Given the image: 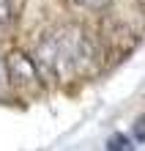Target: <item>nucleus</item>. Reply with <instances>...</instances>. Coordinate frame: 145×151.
Segmentation results:
<instances>
[{
  "label": "nucleus",
  "mask_w": 145,
  "mask_h": 151,
  "mask_svg": "<svg viewBox=\"0 0 145 151\" xmlns=\"http://www.w3.org/2000/svg\"><path fill=\"white\" fill-rule=\"evenodd\" d=\"M134 135H137L140 140H145V115L137 118V124H134Z\"/></svg>",
  "instance_id": "nucleus-6"
},
{
  "label": "nucleus",
  "mask_w": 145,
  "mask_h": 151,
  "mask_svg": "<svg viewBox=\"0 0 145 151\" xmlns=\"http://www.w3.org/2000/svg\"><path fill=\"white\" fill-rule=\"evenodd\" d=\"M14 0H0V28H6V25L14 22Z\"/></svg>",
  "instance_id": "nucleus-4"
},
{
  "label": "nucleus",
  "mask_w": 145,
  "mask_h": 151,
  "mask_svg": "<svg viewBox=\"0 0 145 151\" xmlns=\"http://www.w3.org/2000/svg\"><path fill=\"white\" fill-rule=\"evenodd\" d=\"M74 3H79L82 8H90V11H101V8H107L112 0H74Z\"/></svg>",
  "instance_id": "nucleus-5"
},
{
  "label": "nucleus",
  "mask_w": 145,
  "mask_h": 151,
  "mask_svg": "<svg viewBox=\"0 0 145 151\" xmlns=\"http://www.w3.org/2000/svg\"><path fill=\"white\" fill-rule=\"evenodd\" d=\"M107 151H134V143H131V137L118 132V135H112L107 140Z\"/></svg>",
  "instance_id": "nucleus-3"
},
{
  "label": "nucleus",
  "mask_w": 145,
  "mask_h": 151,
  "mask_svg": "<svg viewBox=\"0 0 145 151\" xmlns=\"http://www.w3.org/2000/svg\"><path fill=\"white\" fill-rule=\"evenodd\" d=\"M33 60L44 80H77L99 60L93 36L79 25H58L39 39Z\"/></svg>",
  "instance_id": "nucleus-1"
},
{
  "label": "nucleus",
  "mask_w": 145,
  "mask_h": 151,
  "mask_svg": "<svg viewBox=\"0 0 145 151\" xmlns=\"http://www.w3.org/2000/svg\"><path fill=\"white\" fill-rule=\"evenodd\" d=\"M6 74L19 88H36L39 80H44L39 66H36V60H33V55H28L22 50H11L6 55Z\"/></svg>",
  "instance_id": "nucleus-2"
}]
</instances>
